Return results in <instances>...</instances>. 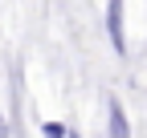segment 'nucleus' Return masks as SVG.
<instances>
[{"instance_id":"2","label":"nucleus","mask_w":147,"mask_h":138,"mask_svg":"<svg viewBox=\"0 0 147 138\" xmlns=\"http://www.w3.org/2000/svg\"><path fill=\"white\" fill-rule=\"evenodd\" d=\"M135 126H131V118H127V106H123V98L119 94H106V134L110 138H127Z\"/></svg>"},{"instance_id":"1","label":"nucleus","mask_w":147,"mask_h":138,"mask_svg":"<svg viewBox=\"0 0 147 138\" xmlns=\"http://www.w3.org/2000/svg\"><path fill=\"white\" fill-rule=\"evenodd\" d=\"M123 0H106V12H102V25H106V41H110V53L123 57L131 53V45H127V16H123Z\"/></svg>"},{"instance_id":"4","label":"nucleus","mask_w":147,"mask_h":138,"mask_svg":"<svg viewBox=\"0 0 147 138\" xmlns=\"http://www.w3.org/2000/svg\"><path fill=\"white\" fill-rule=\"evenodd\" d=\"M8 130H12V126H8V118H4V114H0V138H4Z\"/></svg>"},{"instance_id":"3","label":"nucleus","mask_w":147,"mask_h":138,"mask_svg":"<svg viewBox=\"0 0 147 138\" xmlns=\"http://www.w3.org/2000/svg\"><path fill=\"white\" fill-rule=\"evenodd\" d=\"M41 134H49V138H65V134H69V126H65V122H53V118H49V122H41Z\"/></svg>"}]
</instances>
